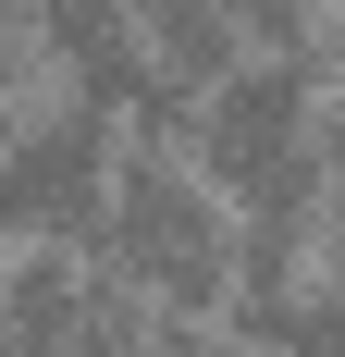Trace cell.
<instances>
[{
    "label": "cell",
    "instance_id": "obj_7",
    "mask_svg": "<svg viewBox=\"0 0 345 357\" xmlns=\"http://www.w3.org/2000/svg\"><path fill=\"white\" fill-rule=\"evenodd\" d=\"M333 222H345V160H333Z\"/></svg>",
    "mask_w": 345,
    "mask_h": 357
},
{
    "label": "cell",
    "instance_id": "obj_8",
    "mask_svg": "<svg viewBox=\"0 0 345 357\" xmlns=\"http://www.w3.org/2000/svg\"><path fill=\"white\" fill-rule=\"evenodd\" d=\"M333 86H345V37H333Z\"/></svg>",
    "mask_w": 345,
    "mask_h": 357
},
{
    "label": "cell",
    "instance_id": "obj_3",
    "mask_svg": "<svg viewBox=\"0 0 345 357\" xmlns=\"http://www.w3.org/2000/svg\"><path fill=\"white\" fill-rule=\"evenodd\" d=\"M111 173H124V148H111V111L87 99V86L13 99V123H0V234L87 247L99 210H111Z\"/></svg>",
    "mask_w": 345,
    "mask_h": 357
},
{
    "label": "cell",
    "instance_id": "obj_5",
    "mask_svg": "<svg viewBox=\"0 0 345 357\" xmlns=\"http://www.w3.org/2000/svg\"><path fill=\"white\" fill-rule=\"evenodd\" d=\"M136 13H148V50H161V62L185 74V86H198V99H210V86H222V74L247 62V50H259V37H247L235 13H222V0H136Z\"/></svg>",
    "mask_w": 345,
    "mask_h": 357
},
{
    "label": "cell",
    "instance_id": "obj_4",
    "mask_svg": "<svg viewBox=\"0 0 345 357\" xmlns=\"http://www.w3.org/2000/svg\"><path fill=\"white\" fill-rule=\"evenodd\" d=\"M0 357H161V308L111 259L37 247L0 284Z\"/></svg>",
    "mask_w": 345,
    "mask_h": 357
},
{
    "label": "cell",
    "instance_id": "obj_9",
    "mask_svg": "<svg viewBox=\"0 0 345 357\" xmlns=\"http://www.w3.org/2000/svg\"><path fill=\"white\" fill-rule=\"evenodd\" d=\"M0 284H13V271H0Z\"/></svg>",
    "mask_w": 345,
    "mask_h": 357
},
{
    "label": "cell",
    "instance_id": "obj_6",
    "mask_svg": "<svg viewBox=\"0 0 345 357\" xmlns=\"http://www.w3.org/2000/svg\"><path fill=\"white\" fill-rule=\"evenodd\" d=\"M222 13H235L259 50H309V13H321V0H222Z\"/></svg>",
    "mask_w": 345,
    "mask_h": 357
},
{
    "label": "cell",
    "instance_id": "obj_1",
    "mask_svg": "<svg viewBox=\"0 0 345 357\" xmlns=\"http://www.w3.org/2000/svg\"><path fill=\"white\" fill-rule=\"evenodd\" d=\"M198 173L235 197L259 234H309L333 210V148H321V37L309 50H247L198 99Z\"/></svg>",
    "mask_w": 345,
    "mask_h": 357
},
{
    "label": "cell",
    "instance_id": "obj_2",
    "mask_svg": "<svg viewBox=\"0 0 345 357\" xmlns=\"http://www.w3.org/2000/svg\"><path fill=\"white\" fill-rule=\"evenodd\" d=\"M87 259H111L148 308H185V321H210V308L235 296V222H222V197H210L172 148H124Z\"/></svg>",
    "mask_w": 345,
    "mask_h": 357
}]
</instances>
